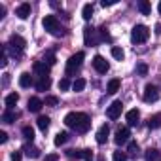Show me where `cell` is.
<instances>
[{
	"label": "cell",
	"instance_id": "cell-33",
	"mask_svg": "<svg viewBox=\"0 0 161 161\" xmlns=\"http://www.w3.org/2000/svg\"><path fill=\"white\" fill-rule=\"evenodd\" d=\"M44 104H46V106H57V104H59V99L53 97V95H49V97H46Z\"/></svg>",
	"mask_w": 161,
	"mask_h": 161
},
{
	"label": "cell",
	"instance_id": "cell-9",
	"mask_svg": "<svg viewBox=\"0 0 161 161\" xmlns=\"http://www.w3.org/2000/svg\"><path fill=\"white\" fill-rule=\"evenodd\" d=\"M129 136H131V133H129V127H119L118 131H116V144H125L127 140H129Z\"/></svg>",
	"mask_w": 161,
	"mask_h": 161
},
{
	"label": "cell",
	"instance_id": "cell-31",
	"mask_svg": "<svg viewBox=\"0 0 161 161\" xmlns=\"http://www.w3.org/2000/svg\"><path fill=\"white\" fill-rule=\"evenodd\" d=\"M68 140V133H57L55 135V146H61Z\"/></svg>",
	"mask_w": 161,
	"mask_h": 161
},
{
	"label": "cell",
	"instance_id": "cell-18",
	"mask_svg": "<svg viewBox=\"0 0 161 161\" xmlns=\"http://www.w3.org/2000/svg\"><path fill=\"white\" fill-rule=\"evenodd\" d=\"M49 86H51L49 76H47V78H40L38 82H36V89H38V91H47V89H49Z\"/></svg>",
	"mask_w": 161,
	"mask_h": 161
},
{
	"label": "cell",
	"instance_id": "cell-24",
	"mask_svg": "<svg viewBox=\"0 0 161 161\" xmlns=\"http://www.w3.org/2000/svg\"><path fill=\"white\" fill-rule=\"evenodd\" d=\"M15 118H17V114L12 112V110H6V112L2 114V121H4V123H14Z\"/></svg>",
	"mask_w": 161,
	"mask_h": 161
},
{
	"label": "cell",
	"instance_id": "cell-25",
	"mask_svg": "<svg viewBox=\"0 0 161 161\" xmlns=\"http://www.w3.org/2000/svg\"><path fill=\"white\" fill-rule=\"evenodd\" d=\"M84 87H86V80L84 78H78V80H74V84H72V89L78 93V91H84Z\"/></svg>",
	"mask_w": 161,
	"mask_h": 161
},
{
	"label": "cell",
	"instance_id": "cell-39",
	"mask_svg": "<svg viewBox=\"0 0 161 161\" xmlns=\"http://www.w3.org/2000/svg\"><path fill=\"white\" fill-rule=\"evenodd\" d=\"M0 64H2V66H6V64H8V55H6V49L2 51V59H0Z\"/></svg>",
	"mask_w": 161,
	"mask_h": 161
},
{
	"label": "cell",
	"instance_id": "cell-11",
	"mask_svg": "<svg viewBox=\"0 0 161 161\" xmlns=\"http://www.w3.org/2000/svg\"><path fill=\"white\" fill-rule=\"evenodd\" d=\"M108 135H110V127H108L106 123L101 125V129L97 131V142H99V144H104L106 138H108Z\"/></svg>",
	"mask_w": 161,
	"mask_h": 161
},
{
	"label": "cell",
	"instance_id": "cell-23",
	"mask_svg": "<svg viewBox=\"0 0 161 161\" xmlns=\"http://www.w3.org/2000/svg\"><path fill=\"white\" fill-rule=\"evenodd\" d=\"M17 101H19V95H17V93H10V95L6 97V101H4V103H6V106H8V108H12V106H15V104H17Z\"/></svg>",
	"mask_w": 161,
	"mask_h": 161
},
{
	"label": "cell",
	"instance_id": "cell-28",
	"mask_svg": "<svg viewBox=\"0 0 161 161\" xmlns=\"http://www.w3.org/2000/svg\"><path fill=\"white\" fill-rule=\"evenodd\" d=\"M157 157H159V152L155 148L146 150V161H157Z\"/></svg>",
	"mask_w": 161,
	"mask_h": 161
},
{
	"label": "cell",
	"instance_id": "cell-38",
	"mask_svg": "<svg viewBox=\"0 0 161 161\" xmlns=\"http://www.w3.org/2000/svg\"><path fill=\"white\" fill-rule=\"evenodd\" d=\"M66 155L68 157H76V159H82V152H76V150H68Z\"/></svg>",
	"mask_w": 161,
	"mask_h": 161
},
{
	"label": "cell",
	"instance_id": "cell-17",
	"mask_svg": "<svg viewBox=\"0 0 161 161\" xmlns=\"http://www.w3.org/2000/svg\"><path fill=\"white\" fill-rule=\"evenodd\" d=\"M19 86H21L23 89H27V87L32 86V76H31L29 72H23V74L19 76Z\"/></svg>",
	"mask_w": 161,
	"mask_h": 161
},
{
	"label": "cell",
	"instance_id": "cell-41",
	"mask_svg": "<svg viewBox=\"0 0 161 161\" xmlns=\"http://www.w3.org/2000/svg\"><path fill=\"white\" fill-rule=\"evenodd\" d=\"M116 2H118V0H103V2H101V4H103V6L106 8V6H114Z\"/></svg>",
	"mask_w": 161,
	"mask_h": 161
},
{
	"label": "cell",
	"instance_id": "cell-4",
	"mask_svg": "<svg viewBox=\"0 0 161 161\" xmlns=\"http://www.w3.org/2000/svg\"><path fill=\"white\" fill-rule=\"evenodd\" d=\"M84 51H78L76 55H72L68 61H66V74L68 76H72V74H76V70L82 66V61H84Z\"/></svg>",
	"mask_w": 161,
	"mask_h": 161
},
{
	"label": "cell",
	"instance_id": "cell-45",
	"mask_svg": "<svg viewBox=\"0 0 161 161\" xmlns=\"http://www.w3.org/2000/svg\"><path fill=\"white\" fill-rule=\"evenodd\" d=\"M155 34H161V25H155Z\"/></svg>",
	"mask_w": 161,
	"mask_h": 161
},
{
	"label": "cell",
	"instance_id": "cell-2",
	"mask_svg": "<svg viewBox=\"0 0 161 161\" xmlns=\"http://www.w3.org/2000/svg\"><path fill=\"white\" fill-rule=\"evenodd\" d=\"M42 25H44V29H46L49 34H53V36H63V34H64V31L61 29L59 19H57L55 15H46L44 21H42Z\"/></svg>",
	"mask_w": 161,
	"mask_h": 161
},
{
	"label": "cell",
	"instance_id": "cell-19",
	"mask_svg": "<svg viewBox=\"0 0 161 161\" xmlns=\"http://www.w3.org/2000/svg\"><path fill=\"white\" fill-rule=\"evenodd\" d=\"M148 127H150V129H159V127H161V114L150 116V119H148Z\"/></svg>",
	"mask_w": 161,
	"mask_h": 161
},
{
	"label": "cell",
	"instance_id": "cell-30",
	"mask_svg": "<svg viewBox=\"0 0 161 161\" xmlns=\"http://www.w3.org/2000/svg\"><path fill=\"white\" fill-rule=\"evenodd\" d=\"M23 136H25L29 142H32V138H34V129L29 127V125H25V127H23Z\"/></svg>",
	"mask_w": 161,
	"mask_h": 161
},
{
	"label": "cell",
	"instance_id": "cell-37",
	"mask_svg": "<svg viewBox=\"0 0 161 161\" xmlns=\"http://www.w3.org/2000/svg\"><path fill=\"white\" fill-rule=\"evenodd\" d=\"M136 72H138L140 76H146V72H148V66H146L144 63H140V64L136 66Z\"/></svg>",
	"mask_w": 161,
	"mask_h": 161
},
{
	"label": "cell",
	"instance_id": "cell-27",
	"mask_svg": "<svg viewBox=\"0 0 161 161\" xmlns=\"http://www.w3.org/2000/svg\"><path fill=\"white\" fill-rule=\"evenodd\" d=\"M91 15H93V6H91V4H86V6H84V10H82V17H84L86 21H89V19H91Z\"/></svg>",
	"mask_w": 161,
	"mask_h": 161
},
{
	"label": "cell",
	"instance_id": "cell-36",
	"mask_svg": "<svg viewBox=\"0 0 161 161\" xmlns=\"http://www.w3.org/2000/svg\"><path fill=\"white\" fill-rule=\"evenodd\" d=\"M114 161H127V155L123 152H114Z\"/></svg>",
	"mask_w": 161,
	"mask_h": 161
},
{
	"label": "cell",
	"instance_id": "cell-44",
	"mask_svg": "<svg viewBox=\"0 0 161 161\" xmlns=\"http://www.w3.org/2000/svg\"><path fill=\"white\" fill-rule=\"evenodd\" d=\"M4 14H6V8H4V6H0V19L4 17Z\"/></svg>",
	"mask_w": 161,
	"mask_h": 161
},
{
	"label": "cell",
	"instance_id": "cell-35",
	"mask_svg": "<svg viewBox=\"0 0 161 161\" xmlns=\"http://www.w3.org/2000/svg\"><path fill=\"white\" fill-rule=\"evenodd\" d=\"M82 159L84 161H93V152L91 150H82Z\"/></svg>",
	"mask_w": 161,
	"mask_h": 161
},
{
	"label": "cell",
	"instance_id": "cell-5",
	"mask_svg": "<svg viewBox=\"0 0 161 161\" xmlns=\"http://www.w3.org/2000/svg\"><path fill=\"white\" fill-rule=\"evenodd\" d=\"M93 66H95V70H97L99 74H106L108 68H110L108 61H106L103 55H95V57H93Z\"/></svg>",
	"mask_w": 161,
	"mask_h": 161
},
{
	"label": "cell",
	"instance_id": "cell-7",
	"mask_svg": "<svg viewBox=\"0 0 161 161\" xmlns=\"http://www.w3.org/2000/svg\"><path fill=\"white\" fill-rule=\"evenodd\" d=\"M25 46H27V42H25V38H21L19 34H12V36H10V47H12V49L23 51Z\"/></svg>",
	"mask_w": 161,
	"mask_h": 161
},
{
	"label": "cell",
	"instance_id": "cell-40",
	"mask_svg": "<svg viewBox=\"0 0 161 161\" xmlns=\"http://www.w3.org/2000/svg\"><path fill=\"white\" fill-rule=\"evenodd\" d=\"M21 155H23L21 152H14L12 153V161H21Z\"/></svg>",
	"mask_w": 161,
	"mask_h": 161
},
{
	"label": "cell",
	"instance_id": "cell-43",
	"mask_svg": "<svg viewBox=\"0 0 161 161\" xmlns=\"http://www.w3.org/2000/svg\"><path fill=\"white\" fill-rule=\"evenodd\" d=\"M59 157H57V153H49V155H46V161H57Z\"/></svg>",
	"mask_w": 161,
	"mask_h": 161
},
{
	"label": "cell",
	"instance_id": "cell-26",
	"mask_svg": "<svg viewBox=\"0 0 161 161\" xmlns=\"http://www.w3.org/2000/svg\"><path fill=\"white\" fill-rule=\"evenodd\" d=\"M127 152H129L133 157H136V155L140 153V148H138V144H136L135 140H131V142H129V146H127Z\"/></svg>",
	"mask_w": 161,
	"mask_h": 161
},
{
	"label": "cell",
	"instance_id": "cell-22",
	"mask_svg": "<svg viewBox=\"0 0 161 161\" xmlns=\"http://www.w3.org/2000/svg\"><path fill=\"white\" fill-rule=\"evenodd\" d=\"M36 123H38V129L46 133V131H47V127H49V118H47V116H40Z\"/></svg>",
	"mask_w": 161,
	"mask_h": 161
},
{
	"label": "cell",
	"instance_id": "cell-6",
	"mask_svg": "<svg viewBox=\"0 0 161 161\" xmlns=\"http://www.w3.org/2000/svg\"><path fill=\"white\" fill-rule=\"evenodd\" d=\"M121 110H123V104H121V101H114V103L108 106V110H106V116H108L110 119H118V118L121 116Z\"/></svg>",
	"mask_w": 161,
	"mask_h": 161
},
{
	"label": "cell",
	"instance_id": "cell-16",
	"mask_svg": "<svg viewBox=\"0 0 161 161\" xmlns=\"http://www.w3.org/2000/svg\"><path fill=\"white\" fill-rule=\"evenodd\" d=\"M23 152H25L27 157H32V159L40 157V150H38L36 146H32V144H25V146H23Z\"/></svg>",
	"mask_w": 161,
	"mask_h": 161
},
{
	"label": "cell",
	"instance_id": "cell-21",
	"mask_svg": "<svg viewBox=\"0 0 161 161\" xmlns=\"http://www.w3.org/2000/svg\"><path fill=\"white\" fill-rule=\"evenodd\" d=\"M138 10H140L142 15H150L152 14V6H150L148 0H140V2H138Z\"/></svg>",
	"mask_w": 161,
	"mask_h": 161
},
{
	"label": "cell",
	"instance_id": "cell-12",
	"mask_svg": "<svg viewBox=\"0 0 161 161\" xmlns=\"http://www.w3.org/2000/svg\"><path fill=\"white\" fill-rule=\"evenodd\" d=\"M84 38H86V46H95L97 44V36H95V31L93 29H84Z\"/></svg>",
	"mask_w": 161,
	"mask_h": 161
},
{
	"label": "cell",
	"instance_id": "cell-42",
	"mask_svg": "<svg viewBox=\"0 0 161 161\" xmlns=\"http://www.w3.org/2000/svg\"><path fill=\"white\" fill-rule=\"evenodd\" d=\"M6 140H8V133H6V131H0V142L4 144Z\"/></svg>",
	"mask_w": 161,
	"mask_h": 161
},
{
	"label": "cell",
	"instance_id": "cell-46",
	"mask_svg": "<svg viewBox=\"0 0 161 161\" xmlns=\"http://www.w3.org/2000/svg\"><path fill=\"white\" fill-rule=\"evenodd\" d=\"M157 10H159V14H161V2H159V6H157Z\"/></svg>",
	"mask_w": 161,
	"mask_h": 161
},
{
	"label": "cell",
	"instance_id": "cell-20",
	"mask_svg": "<svg viewBox=\"0 0 161 161\" xmlns=\"http://www.w3.org/2000/svg\"><path fill=\"white\" fill-rule=\"evenodd\" d=\"M119 80L118 78H114V80H110V82H108V87H106V91L110 93V95H114V93H118L119 91Z\"/></svg>",
	"mask_w": 161,
	"mask_h": 161
},
{
	"label": "cell",
	"instance_id": "cell-3",
	"mask_svg": "<svg viewBox=\"0 0 161 161\" xmlns=\"http://www.w3.org/2000/svg\"><path fill=\"white\" fill-rule=\"evenodd\" d=\"M150 38V29L146 25H135L131 31V42L133 44H144Z\"/></svg>",
	"mask_w": 161,
	"mask_h": 161
},
{
	"label": "cell",
	"instance_id": "cell-8",
	"mask_svg": "<svg viewBox=\"0 0 161 161\" xmlns=\"http://www.w3.org/2000/svg\"><path fill=\"white\" fill-rule=\"evenodd\" d=\"M157 97H159V93H157L155 86L148 84V86L144 87V103H155V101H157Z\"/></svg>",
	"mask_w": 161,
	"mask_h": 161
},
{
	"label": "cell",
	"instance_id": "cell-29",
	"mask_svg": "<svg viewBox=\"0 0 161 161\" xmlns=\"http://www.w3.org/2000/svg\"><path fill=\"white\" fill-rule=\"evenodd\" d=\"M55 53L53 51H46V55H44V63L47 64V66H51V64H55Z\"/></svg>",
	"mask_w": 161,
	"mask_h": 161
},
{
	"label": "cell",
	"instance_id": "cell-15",
	"mask_svg": "<svg viewBox=\"0 0 161 161\" xmlns=\"http://www.w3.org/2000/svg\"><path fill=\"white\" fill-rule=\"evenodd\" d=\"M15 15H17L19 19H27V17L31 15V4H27V2L21 4V6L15 10Z\"/></svg>",
	"mask_w": 161,
	"mask_h": 161
},
{
	"label": "cell",
	"instance_id": "cell-13",
	"mask_svg": "<svg viewBox=\"0 0 161 161\" xmlns=\"http://www.w3.org/2000/svg\"><path fill=\"white\" fill-rule=\"evenodd\" d=\"M42 106H44V101L42 99H38V97H31L29 99V110L31 112H40Z\"/></svg>",
	"mask_w": 161,
	"mask_h": 161
},
{
	"label": "cell",
	"instance_id": "cell-14",
	"mask_svg": "<svg viewBox=\"0 0 161 161\" xmlns=\"http://www.w3.org/2000/svg\"><path fill=\"white\" fill-rule=\"evenodd\" d=\"M125 119H127L129 125H136L138 119H140V112H138L136 108H133V110H129V112L125 114Z\"/></svg>",
	"mask_w": 161,
	"mask_h": 161
},
{
	"label": "cell",
	"instance_id": "cell-10",
	"mask_svg": "<svg viewBox=\"0 0 161 161\" xmlns=\"http://www.w3.org/2000/svg\"><path fill=\"white\" fill-rule=\"evenodd\" d=\"M34 72H36L40 78H47V74H49V66H47L46 63L36 61V63H34Z\"/></svg>",
	"mask_w": 161,
	"mask_h": 161
},
{
	"label": "cell",
	"instance_id": "cell-32",
	"mask_svg": "<svg viewBox=\"0 0 161 161\" xmlns=\"http://www.w3.org/2000/svg\"><path fill=\"white\" fill-rule=\"evenodd\" d=\"M112 57H114V59H118V61H123L125 51H123L121 47H112Z\"/></svg>",
	"mask_w": 161,
	"mask_h": 161
},
{
	"label": "cell",
	"instance_id": "cell-1",
	"mask_svg": "<svg viewBox=\"0 0 161 161\" xmlns=\"http://www.w3.org/2000/svg\"><path fill=\"white\" fill-rule=\"evenodd\" d=\"M64 125L70 129H76L78 133H87L91 127V119L84 112H68L64 116Z\"/></svg>",
	"mask_w": 161,
	"mask_h": 161
},
{
	"label": "cell",
	"instance_id": "cell-34",
	"mask_svg": "<svg viewBox=\"0 0 161 161\" xmlns=\"http://www.w3.org/2000/svg\"><path fill=\"white\" fill-rule=\"evenodd\" d=\"M59 89H61V91H66V89H70V82H68V78H63V80H59Z\"/></svg>",
	"mask_w": 161,
	"mask_h": 161
}]
</instances>
